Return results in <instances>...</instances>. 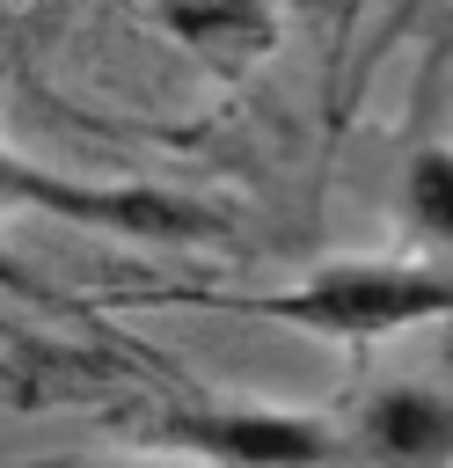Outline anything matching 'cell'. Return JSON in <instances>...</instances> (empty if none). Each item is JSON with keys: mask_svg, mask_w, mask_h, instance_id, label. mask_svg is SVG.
Returning a JSON list of instances; mask_svg holds the SVG:
<instances>
[{"mask_svg": "<svg viewBox=\"0 0 453 468\" xmlns=\"http://www.w3.org/2000/svg\"><path fill=\"white\" fill-rule=\"evenodd\" d=\"M205 307L285 322V329L329 336V344H380L395 329L453 322V271L416 263V256H329V263H314L307 278H292L278 292H241V300L205 292Z\"/></svg>", "mask_w": 453, "mask_h": 468, "instance_id": "obj_1", "label": "cell"}, {"mask_svg": "<svg viewBox=\"0 0 453 468\" xmlns=\"http://www.w3.org/2000/svg\"><path fill=\"white\" fill-rule=\"evenodd\" d=\"M7 212H51L66 227L110 234V241H139V249H190V241H219L226 219L183 190L161 183H102V176H58L15 146H0V219ZM7 271V256H0Z\"/></svg>", "mask_w": 453, "mask_h": 468, "instance_id": "obj_2", "label": "cell"}, {"mask_svg": "<svg viewBox=\"0 0 453 468\" xmlns=\"http://www.w3.org/2000/svg\"><path fill=\"white\" fill-rule=\"evenodd\" d=\"M146 446L205 461V468H343L351 439L321 410L278 402H161L139 424Z\"/></svg>", "mask_w": 453, "mask_h": 468, "instance_id": "obj_3", "label": "cell"}, {"mask_svg": "<svg viewBox=\"0 0 453 468\" xmlns=\"http://www.w3.org/2000/svg\"><path fill=\"white\" fill-rule=\"evenodd\" d=\"M343 439L365 468H453V395L431 380H380L343 417Z\"/></svg>", "mask_w": 453, "mask_h": 468, "instance_id": "obj_4", "label": "cell"}, {"mask_svg": "<svg viewBox=\"0 0 453 468\" xmlns=\"http://www.w3.org/2000/svg\"><path fill=\"white\" fill-rule=\"evenodd\" d=\"M168 44H183L190 58H205L212 73H241V66H256V58H270V44H278V15L270 7H256V0H212V7H153L146 15Z\"/></svg>", "mask_w": 453, "mask_h": 468, "instance_id": "obj_5", "label": "cell"}, {"mask_svg": "<svg viewBox=\"0 0 453 468\" xmlns=\"http://www.w3.org/2000/svg\"><path fill=\"white\" fill-rule=\"evenodd\" d=\"M395 212H402V234L431 256L453 249V146L446 139H424L409 161H402V190H395Z\"/></svg>", "mask_w": 453, "mask_h": 468, "instance_id": "obj_6", "label": "cell"}, {"mask_svg": "<svg viewBox=\"0 0 453 468\" xmlns=\"http://www.w3.org/2000/svg\"><path fill=\"white\" fill-rule=\"evenodd\" d=\"M124 468H168V461H124Z\"/></svg>", "mask_w": 453, "mask_h": 468, "instance_id": "obj_7", "label": "cell"}]
</instances>
